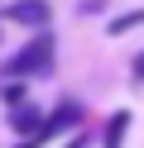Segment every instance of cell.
<instances>
[{
    "label": "cell",
    "mask_w": 144,
    "mask_h": 148,
    "mask_svg": "<svg viewBox=\"0 0 144 148\" xmlns=\"http://www.w3.org/2000/svg\"><path fill=\"white\" fill-rule=\"evenodd\" d=\"M53 62H58V38L53 29H29V43L24 48H15L5 62H0V77H53Z\"/></svg>",
    "instance_id": "obj_1"
},
{
    "label": "cell",
    "mask_w": 144,
    "mask_h": 148,
    "mask_svg": "<svg viewBox=\"0 0 144 148\" xmlns=\"http://www.w3.org/2000/svg\"><path fill=\"white\" fill-rule=\"evenodd\" d=\"M82 124H86V105L67 96V100H58L53 115H43L34 129H29V134H19L15 148H48V143H58L63 134H72V129H82Z\"/></svg>",
    "instance_id": "obj_2"
},
{
    "label": "cell",
    "mask_w": 144,
    "mask_h": 148,
    "mask_svg": "<svg viewBox=\"0 0 144 148\" xmlns=\"http://www.w3.org/2000/svg\"><path fill=\"white\" fill-rule=\"evenodd\" d=\"M5 24H19V29H48L53 24V5L48 0H10L0 10Z\"/></svg>",
    "instance_id": "obj_3"
},
{
    "label": "cell",
    "mask_w": 144,
    "mask_h": 148,
    "mask_svg": "<svg viewBox=\"0 0 144 148\" xmlns=\"http://www.w3.org/2000/svg\"><path fill=\"white\" fill-rule=\"evenodd\" d=\"M5 119H10V129H15V134H29V129L43 119V110L29 105V100H15V105H5Z\"/></svg>",
    "instance_id": "obj_4"
},
{
    "label": "cell",
    "mask_w": 144,
    "mask_h": 148,
    "mask_svg": "<svg viewBox=\"0 0 144 148\" xmlns=\"http://www.w3.org/2000/svg\"><path fill=\"white\" fill-rule=\"evenodd\" d=\"M130 124H134V115H130V110H115V115L106 119V134H101V148H120V143H125V134H130Z\"/></svg>",
    "instance_id": "obj_5"
},
{
    "label": "cell",
    "mask_w": 144,
    "mask_h": 148,
    "mask_svg": "<svg viewBox=\"0 0 144 148\" xmlns=\"http://www.w3.org/2000/svg\"><path fill=\"white\" fill-rule=\"evenodd\" d=\"M139 24H144V10H125V14H115V19L106 24V34H111V38H120V34L139 29Z\"/></svg>",
    "instance_id": "obj_6"
},
{
    "label": "cell",
    "mask_w": 144,
    "mask_h": 148,
    "mask_svg": "<svg viewBox=\"0 0 144 148\" xmlns=\"http://www.w3.org/2000/svg\"><path fill=\"white\" fill-rule=\"evenodd\" d=\"M101 5H106V0H82V5H77V14H96Z\"/></svg>",
    "instance_id": "obj_7"
},
{
    "label": "cell",
    "mask_w": 144,
    "mask_h": 148,
    "mask_svg": "<svg viewBox=\"0 0 144 148\" xmlns=\"http://www.w3.org/2000/svg\"><path fill=\"white\" fill-rule=\"evenodd\" d=\"M130 72H134V81H144V53H139V58L130 62Z\"/></svg>",
    "instance_id": "obj_8"
},
{
    "label": "cell",
    "mask_w": 144,
    "mask_h": 148,
    "mask_svg": "<svg viewBox=\"0 0 144 148\" xmlns=\"http://www.w3.org/2000/svg\"><path fill=\"white\" fill-rule=\"evenodd\" d=\"M63 148H86V134H72V138H67Z\"/></svg>",
    "instance_id": "obj_9"
},
{
    "label": "cell",
    "mask_w": 144,
    "mask_h": 148,
    "mask_svg": "<svg viewBox=\"0 0 144 148\" xmlns=\"http://www.w3.org/2000/svg\"><path fill=\"white\" fill-rule=\"evenodd\" d=\"M0 38H5V19H0Z\"/></svg>",
    "instance_id": "obj_10"
}]
</instances>
